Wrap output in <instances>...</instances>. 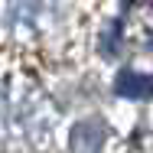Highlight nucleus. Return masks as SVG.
I'll use <instances>...</instances> for the list:
<instances>
[{"instance_id":"1","label":"nucleus","mask_w":153,"mask_h":153,"mask_svg":"<svg viewBox=\"0 0 153 153\" xmlns=\"http://www.w3.org/2000/svg\"><path fill=\"white\" fill-rule=\"evenodd\" d=\"M104 140H108V124L98 114L75 121L72 130H68V150L72 153H101Z\"/></svg>"},{"instance_id":"2","label":"nucleus","mask_w":153,"mask_h":153,"mask_svg":"<svg viewBox=\"0 0 153 153\" xmlns=\"http://www.w3.org/2000/svg\"><path fill=\"white\" fill-rule=\"evenodd\" d=\"M114 94L124 101H153V75L137 68H121L114 78Z\"/></svg>"}]
</instances>
